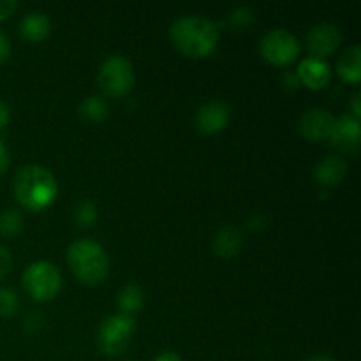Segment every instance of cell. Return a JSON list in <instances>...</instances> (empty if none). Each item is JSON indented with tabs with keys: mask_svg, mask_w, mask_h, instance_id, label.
I'll return each instance as SVG.
<instances>
[{
	"mask_svg": "<svg viewBox=\"0 0 361 361\" xmlns=\"http://www.w3.org/2000/svg\"><path fill=\"white\" fill-rule=\"evenodd\" d=\"M11 118V111H9V106L6 104L4 101H0V130L7 126Z\"/></svg>",
	"mask_w": 361,
	"mask_h": 361,
	"instance_id": "cell-26",
	"label": "cell"
},
{
	"mask_svg": "<svg viewBox=\"0 0 361 361\" xmlns=\"http://www.w3.org/2000/svg\"><path fill=\"white\" fill-rule=\"evenodd\" d=\"M97 83L108 97H122L134 85V67L126 56L111 55L99 69Z\"/></svg>",
	"mask_w": 361,
	"mask_h": 361,
	"instance_id": "cell-5",
	"label": "cell"
},
{
	"mask_svg": "<svg viewBox=\"0 0 361 361\" xmlns=\"http://www.w3.org/2000/svg\"><path fill=\"white\" fill-rule=\"evenodd\" d=\"M21 282L32 300L48 302V300L55 298L56 293L60 291L62 279H60V271L56 270L55 264L48 263V261H37L25 270Z\"/></svg>",
	"mask_w": 361,
	"mask_h": 361,
	"instance_id": "cell-4",
	"label": "cell"
},
{
	"mask_svg": "<svg viewBox=\"0 0 361 361\" xmlns=\"http://www.w3.org/2000/svg\"><path fill=\"white\" fill-rule=\"evenodd\" d=\"M78 111L88 122H102L108 116V106H106V102L101 97L92 95V97H87L81 102Z\"/></svg>",
	"mask_w": 361,
	"mask_h": 361,
	"instance_id": "cell-18",
	"label": "cell"
},
{
	"mask_svg": "<svg viewBox=\"0 0 361 361\" xmlns=\"http://www.w3.org/2000/svg\"><path fill=\"white\" fill-rule=\"evenodd\" d=\"M360 115H361V108H360V94H355V97H353V116L355 118L360 120Z\"/></svg>",
	"mask_w": 361,
	"mask_h": 361,
	"instance_id": "cell-27",
	"label": "cell"
},
{
	"mask_svg": "<svg viewBox=\"0 0 361 361\" xmlns=\"http://www.w3.org/2000/svg\"><path fill=\"white\" fill-rule=\"evenodd\" d=\"M240 243H242V236H240L238 229L226 226L221 231L215 235L214 238V250L222 257H231L238 252Z\"/></svg>",
	"mask_w": 361,
	"mask_h": 361,
	"instance_id": "cell-16",
	"label": "cell"
},
{
	"mask_svg": "<svg viewBox=\"0 0 361 361\" xmlns=\"http://www.w3.org/2000/svg\"><path fill=\"white\" fill-rule=\"evenodd\" d=\"M11 264H13V257H11L9 250L6 247L0 245V281L7 275V271L11 270Z\"/></svg>",
	"mask_w": 361,
	"mask_h": 361,
	"instance_id": "cell-22",
	"label": "cell"
},
{
	"mask_svg": "<svg viewBox=\"0 0 361 361\" xmlns=\"http://www.w3.org/2000/svg\"><path fill=\"white\" fill-rule=\"evenodd\" d=\"M334 147L342 152H355L361 140L360 120L351 115H342L335 118L334 130L330 136Z\"/></svg>",
	"mask_w": 361,
	"mask_h": 361,
	"instance_id": "cell-11",
	"label": "cell"
},
{
	"mask_svg": "<svg viewBox=\"0 0 361 361\" xmlns=\"http://www.w3.org/2000/svg\"><path fill=\"white\" fill-rule=\"evenodd\" d=\"M95 215H97V210H95L94 204L90 201H81L76 208V221L78 224L88 226L95 221Z\"/></svg>",
	"mask_w": 361,
	"mask_h": 361,
	"instance_id": "cell-21",
	"label": "cell"
},
{
	"mask_svg": "<svg viewBox=\"0 0 361 361\" xmlns=\"http://www.w3.org/2000/svg\"><path fill=\"white\" fill-rule=\"evenodd\" d=\"M296 74H298L300 81H302L303 85H307V87L312 88V90H317V88H323L324 85L330 81L331 69L324 60L309 56V59L300 62Z\"/></svg>",
	"mask_w": 361,
	"mask_h": 361,
	"instance_id": "cell-12",
	"label": "cell"
},
{
	"mask_svg": "<svg viewBox=\"0 0 361 361\" xmlns=\"http://www.w3.org/2000/svg\"><path fill=\"white\" fill-rule=\"evenodd\" d=\"M169 34L183 55L201 59L217 46L219 25L204 16H182L173 21Z\"/></svg>",
	"mask_w": 361,
	"mask_h": 361,
	"instance_id": "cell-1",
	"label": "cell"
},
{
	"mask_svg": "<svg viewBox=\"0 0 361 361\" xmlns=\"http://www.w3.org/2000/svg\"><path fill=\"white\" fill-rule=\"evenodd\" d=\"M307 49L312 59H326L342 42V32L334 23H319L312 27L307 34Z\"/></svg>",
	"mask_w": 361,
	"mask_h": 361,
	"instance_id": "cell-8",
	"label": "cell"
},
{
	"mask_svg": "<svg viewBox=\"0 0 361 361\" xmlns=\"http://www.w3.org/2000/svg\"><path fill=\"white\" fill-rule=\"evenodd\" d=\"M309 361H335V360L328 355H316V356H312Z\"/></svg>",
	"mask_w": 361,
	"mask_h": 361,
	"instance_id": "cell-29",
	"label": "cell"
},
{
	"mask_svg": "<svg viewBox=\"0 0 361 361\" xmlns=\"http://www.w3.org/2000/svg\"><path fill=\"white\" fill-rule=\"evenodd\" d=\"M134 331V321L130 316L116 314L106 317L97 330V348L102 355L116 356L127 349L130 335Z\"/></svg>",
	"mask_w": 361,
	"mask_h": 361,
	"instance_id": "cell-6",
	"label": "cell"
},
{
	"mask_svg": "<svg viewBox=\"0 0 361 361\" xmlns=\"http://www.w3.org/2000/svg\"><path fill=\"white\" fill-rule=\"evenodd\" d=\"M16 0H0V20H6L16 9Z\"/></svg>",
	"mask_w": 361,
	"mask_h": 361,
	"instance_id": "cell-24",
	"label": "cell"
},
{
	"mask_svg": "<svg viewBox=\"0 0 361 361\" xmlns=\"http://www.w3.org/2000/svg\"><path fill=\"white\" fill-rule=\"evenodd\" d=\"M23 229V219L18 210H6L0 214V235L14 236Z\"/></svg>",
	"mask_w": 361,
	"mask_h": 361,
	"instance_id": "cell-19",
	"label": "cell"
},
{
	"mask_svg": "<svg viewBox=\"0 0 361 361\" xmlns=\"http://www.w3.org/2000/svg\"><path fill=\"white\" fill-rule=\"evenodd\" d=\"M59 194L55 176L39 164H28L18 169L14 176V196L27 210H44Z\"/></svg>",
	"mask_w": 361,
	"mask_h": 361,
	"instance_id": "cell-2",
	"label": "cell"
},
{
	"mask_svg": "<svg viewBox=\"0 0 361 361\" xmlns=\"http://www.w3.org/2000/svg\"><path fill=\"white\" fill-rule=\"evenodd\" d=\"M337 73L348 83H358L361 78V49L360 44H353L342 53L337 62Z\"/></svg>",
	"mask_w": 361,
	"mask_h": 361,
	"instance_id": "cell-15",
	"label": "cell"
},
{
	"mask_svg": "<svg viewBox=\"0 0 361 361\" xmlns=\"http://www.w3.org/2000/svg\"><path fill=\"white\" fill-rule=\"evenodd\" d=\"M9 56H11V42L9 39L6 37V34L0 30V63L6 62Z\"/></svg>",
	"mask_w": 361,
	"mask_h": 361,
	"instance_id": "cell-23",
	"label": "cell"
},
{
	"mask_svg": "<svg viewBox=\"0 0 361 361\" xmlns=\"http://www.w3.org/2000/svg\"><path fill=\"white\" fill-rule=\"evenodd\" d=\"M67 263L85 284H101L109 274V257L94 240H76L67 249Z\"/></svg>",
	"mask_w": 361,
	"mask_h": 361,
	"instance_id": "cell-3",
	"label": "cell"
},
{
	"mask_svg": "<svg viewBox=\"0 0 361 361\" xmlns=\"http://www.w3.org/2000/svg\"><path fill=\"white\" fill-rule=\"evenodd\" d=\"M7 166H9V152H7L6 145H4V141L0 140V176L6 173Z\"/></svg>",
	"mask_w": 361,
	"mask_h": 361,
	"instance_id": "cell-25",
	"label": "cell"
},
{
	"mask_svg": "<svg viewBox=\"0 0 361 361\" xmlns=\"http://www.w3.org/2000/svg\"><path fill=\"white\" fill-rule=\"evenodd\" d=\"M155 361H182V360H180L178 355H175V353L168 351V353H162V355L159 356V358L155 360Z\"/></svg>",
	"mask_w": 361,
	"mask_h": 361,
	"instance_id": "cell-28",
	"label": "cell"
},
{
	"mask_svg": "<svg viewBox=\"0 0 361 361\" xmlns=\"http://www.w3.org/2000/svg\"><path fill=\"white\" fill-rule=\"evenodd\" d=\"M335 126V116L328 109L314 108L309 109L300 118V130L310 141L330 140Z\"/></svg>",
	"mask_w": 361,
	"mask_h": 361,
	"instance_id": "cell-9",
	"label": "cell"
},
{
	"mask_svg": "<svg viewBox=\"0 0 361 361\" xmlns=\"http://www.w3.org/2000/svg\"><path fill=\"white\" fill-rule=\"evenodd\" d=\"M229 108L222 101H210L196 113V127L203 134H217L228 126Z\"/></svg>",
	"mask_w": 361,
	"mask_h": 361,
	"instance_id": "cell-10",
	"label": "cell"
},
{
	"mask_svg": "<svg viewBox=\"0 0 361 361\" xmlns=\"http://www.w3.org/2000/svg\"><path fill=\"white\" fill-rule=\"evenodd\" d=\"M18 305V295L13 289L0 288V317H9L13 314H16Z\"/></svg>",
	"mask_w": 361,
	"mask_h": 361,
	"instance_id": "cell-20",
	"label": "cell"
},
{
	"mask_svg": "<svg viewBox=\"0 0 361 361\" xmlns=\"http://www.w3.org/2000/svg\"><path fill=\"white\" fill-rule=\"evenodd\" d=\"M261 55L275 66H288L300 55V42L286 28H274L261 39Z\"/></svg>",
	"mask_w": 361,
	"mask_h": 361,
	"instance_id": "cell-7",
	"label": "cell"
},
{
	"mask_svg": "<svg viewBox=\"0 0 361 361\" xmlns=\"http://www.w3.org/2000/svg\"><path fill=\"white\" fill-rule=\"evenodd\" d=\"M348 173V164L338 155H328L317 164L316 178L321 185H337Z\"/></svg>",
	"mask_w": 361,
	"mask_h": 361,
	"instance_id": "cell-14",
	"label": "cell"
},
{
	"mask_svg": "<svg viewBox=\"0 0 361 361\" xmlns=\"http://www.w3.org/2000/svg\"><path fill=\"white\" fill-rule=\"evenodd\" d=\"M118 307L120 310H122L123 316L136 314L137 310L143 307V291H141L137 286H126V288L118 293Z\"/></svg>",
	"mask_w": 361,
	"mask_h": 361,
	"instance_id": "cell-17",
	"label": "cell"
},
{
	"mask_svg": "<svg viewBox=\"0 0 361 361\" xmlns=\"http://www.w3.org/2000/svg\"><path fill=\"white\" fill-rule=\"evenodd\" d=\"M51 32V21L41 11H34L28 13L23 20L20 21V34L23 35L27 41L39 42L46 39Z\"/></svg>",
	"mask_w": 361,
	"mask_h": 361,
	"instance_id": "cell-13",
	"label": "cell"
}]
</instances>
